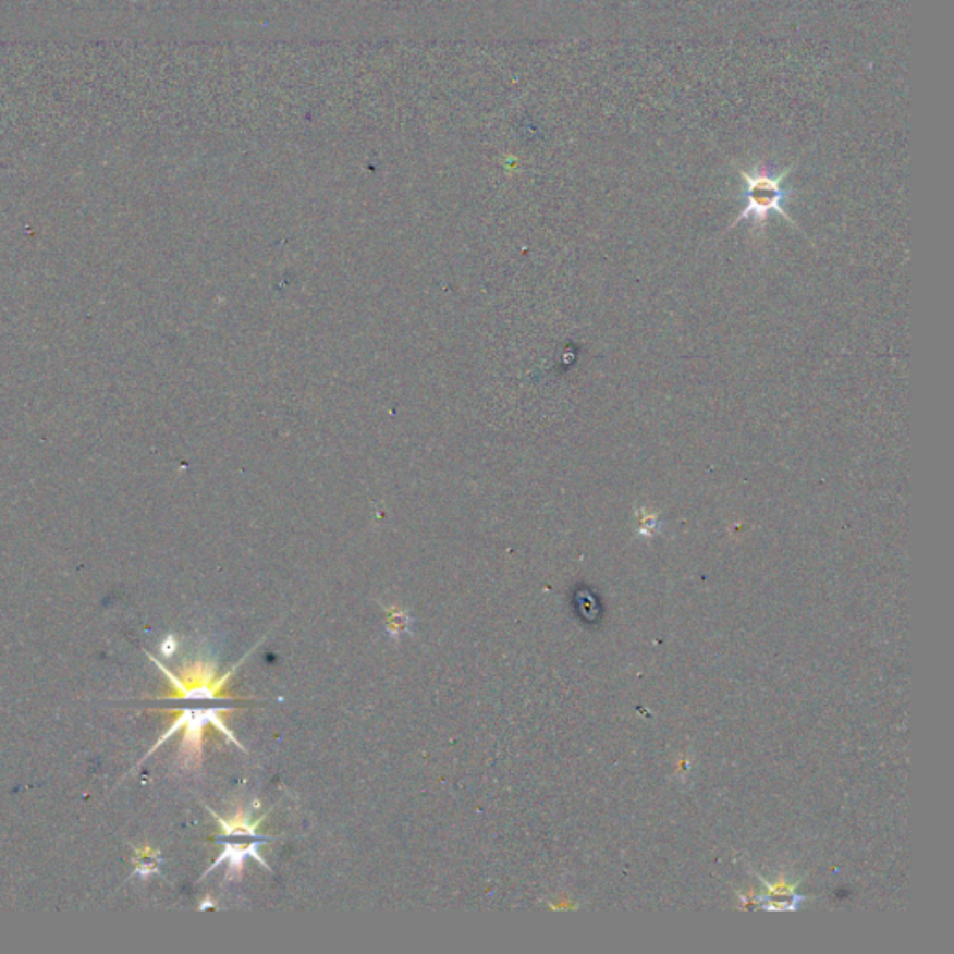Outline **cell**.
<instances>
[{
  "instance_id": "1",
  "label": "cell",
  "mask_w": 954,
  "mask_h": 954,
  "mask_svg": "<svg viewBox=\"0 0 954 954\" xmlns=\"http://www.w3.org/2000/svg\"><path fill=\"white\" fill-rule=\"evenodd\" d=\"M791 170L793 167L783 170L781 174H774L762 164H755L754 170H742L741 168L738 172L744 181L746 207L731 222V227H736L744 219H754L757 227H765L768 217L772 213L781 215L783 219L794 224V220L783 209V201L787 200L788 194H791L787 188L783 187V181L791 174Z\"/></svg>"
},
{
  "instance_id": "2",
  "label": "cell",
  "mask_w": 954,
  "mask_h": 954,
  "mask_svg": "<svg viewBox=\"0 0 954 954\" xmlns=\"http://www.w3.org/2000/svg\"><path fill=\"white\" fill-rule=\"evenodd\" d=\"M233 710L232 705H215V707H187L181 710V714L175 718V723L170 727L167 735L162 736L161 741L157 742V746L162 741H167L168 736L174 735L180 729H185L183 744H181V762L183 767H198L201 761V735L207 725H213L219 729L222 735H227L230 741H233L235 746L241 749V742L233 736L232 731L222 722V714ZM156 746V748H157Z\"/></svg>"
},
{
  "instance_id": "3",
  "label": "cell",
  "mask_w": 954,
  "mask_h": 954,
  "mask_svg": "<svg viewBox=\"0 0 954 954\" xmlns=\"http://www.w3.org/2000/svg\"><path fill=\"white\" fill-rule=\"evenodd\" d=\"M219 843H224V851L219 858L215 859V864L209 867V871H213L222 864H228L227 880H238L243 874L246 858H254L264 869L271 871V867L267 865L264 856H261V845L267 843V837H245V835H222V839H217Z\"/></svg>"
},
{
  "instance_id": "4",
  "label": "cell",
  "mask_w": 954,
  "mask_h": 954,
  "mask_svg": "<svg viewBox=\"0 0 954 954\" xmlns=\"http://www.w3.org/2000/svg\"><path fill=\"white\" fill-rule=\"evenodd\" d=\"M161 649H162V652H164V655H167V657H170V655H172V651H174V649H175L174 638H172V636H170V638H168L167 641H164V644H162Z\"/></svg>"
}]
</instances>
